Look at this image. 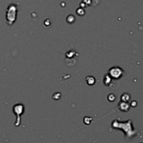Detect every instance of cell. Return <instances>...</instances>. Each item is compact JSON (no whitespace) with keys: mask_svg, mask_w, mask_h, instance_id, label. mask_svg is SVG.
Wrapping results in <instances>:
<instances>
[{"mask_svg":"<svg viewBox=\"0 0 143 143\" xmlns=\"http://www.w3.org/2000/svg\"><path fill=\"white\" fill-rule=\"evenodd\" d=\"M76 13L78 16H83L85 14V11L82 9H81V8H79V9H77Z\"/></svg>","mask_w":143,"mask_h":143,"instance_id":"9","label":"cell"},{"mask_svg":"<svg viewBox=\"0 0 143 143\" xmlns=\"http://www.w3.org/2000/svg\"><path fill=\"white\" fill-rule=\"evenodd\" d=\"M103 82L106 85L108 86L110 85V83L111 82V77L109 76L108 74H107V75L105 76L103 79Z\"/></svg>","mask_w":143,"mask_h":143,"instance_id":"5","label":"cell"},{"mask_svg":"<svg viewBox=\"0 0 143 143\" xmlns=\"http://www.w3.org/2000/svg\"><path fill=\"white\" fill-rule=\"evenodd\" d=\"M17 14L16 6L13 4L10 5L6 10V20L8 24L11 25L14 22H16Z\"/></svg>","mask_w":143,"mask_h":143,"instance_id":"1","label":"cell"},{"mask_svg":"<svg viewBox=\"0 0 143 143\" xmlns=\"http://www.w3.org/2000/svg\"><path fill=\"white\" fill-rule=\"evenodd\" d=\"M75 20H76V18H75L74 16H73V15H69V16L67 17L66 21L69 22V23L70 24L73 23L74 22H75Z\"/></svg>","mask_w":143,"mask_h":143,"instance_id":"7","label":"cell"},{"mask_svg":"<svg viewBox=\"0 0 143 143\" xmlns=\"http://www.w3.org/2000/svg\"><path fill=\"white\" fill-rule=\"evenodd\" d=\"M120 110L122 111H124V112H126L129 110V106L128 105V103H126V102L122 101L119 105Z\"/></svg>","mask_w":143,"mask_h":143,"instance_id":"4","label":"cell"},{"mask_svg":"<svg viewBox=\"0 0 143 143\" xmlns=\"http://www.w3.org/2000/svg\"><path fill=\"white\" fill-rule=\"evenodd\" d=\"M86 81L87 82L88 85H92L95 83V78L92 76H88L87 78H86Z\"/></svg>","mask_w":143,"mask_h":143,"instance_id":"6","label":"cell"},{"mask_svg":"<svg viewBox=\"0 0 143 143\" xmlns=\"http://www.w3.org/2000/svg\"><path fill=\"white\" fill-rule=\"evenodd\" d=\"M115 99H116V96H115V95L112 94L108 96V100L110 101H114Z\"/></svg>","mask_w":143,"mask_h":143,"instance_id":"11","label":"cell"},{"mask_svg":"<svg viewBox=\"0 0 143 143\" xmlns=\"http://www.w3.org/2000/svg\"><path fill=\"white\" fill-rule=\"evenodd\" d=\"M121 99H122V101L124 102H127L129 101L130 99V96L128 94H124L121 96Z\"/></svg>","mask_w":143,"mask_h":143,"instance_id":"8","label":"cell"},{"mask_svg":"<svg viewBox=\"0 0 143 143\" xmlns=\"http://www.w3.org/2000/svg\"><path fill=\"white\" fill-rule=\"evenodd\" d=\"M92 117H86L84 119V123L85 124H90V123L92 122Z\"/></svg>","mask_w":143,"mask_h":143,"instance_id":"10","label":"cell"},{"mask_svg":"<svg viewBox=\"0 0 143 143\" xmlns=\"http://www.w3.org/2000/svg\"><path fill=\"white\" fill-rule=\"evenodd\" d=\"M123 73H124L123 70L119 67H112L109 70L108 75L111 78L119 79L122 76Z\"/></svg>","mask_w":143,"mask_h":143,"instance_id":"2","label":"cell"},{"mask_svg":"<svg viewBox=\"0 0 143 143\" xmlns=\"http://www.w3.org/2000/svg\"><path fill=\"white\" fill-rule=\"evenodd\" d=\"M13 112L14 113L16 114L17 117H18V119H17V122L18 123V126L20 124V119H19V117L20 115H21L24 112V106H22V104H17L15 106L13 107Z\"/></svg>","mask_w":143,"mask_h":143,"instance_id":"3","label":"cell"}]
</instances>
